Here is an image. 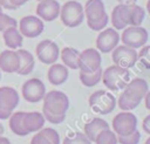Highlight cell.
Masks as SVG:
<instances>
[{
	"mask_svg": "<svg viewBox=\"0 0 150 144\" xmlns=\"http://www.w3.org/2000/svg\"><path fill=\"white\" fill-rule=\"evenodd\" d=\"M101 81L107 89L118 91L123 89L130 81V73L125 68L112 64L102 71Z\"/></svg>",
	"mask_w": 150,
	"mask_h": 144,
	"instance_id": "1",
	"label": "cell"
},
{
	"mask_svg": "<svg viewBox=\"0 0 150 144\" xmlns=\"http://www.w3.org/2000/svg\"><path fill=\"white\" fill-rule=\"evenodd\" d=\"M42 100H43V108H42L43 110L56 116L66 115L69 107V100L64 92L59 90H52L49 92H46Z\"/></svg>",
	"mask_w": 150,
	"mask_h": 144,
	"instance_id": "2",
	"label": "cell"
},
{
	"mask_svg": "<svg viewBox=\"0 0 150 144\" xmlns=\"http://www.w3.org/2000/svg\"><path fill=\"white\" fill-rule=\"evenodd\" d=\"M60 18L66 27H77L84 19L83 6L75 0H69L60 8Z\"/></svg>",
	"mask_w": 150,
	"mask_h": 144,
	"instance_id": "3",
	"label": "cell"
},
{
	"mask_svg": "<svg viewBox=\"0 0 150 144\" xmlns=\"http://www.w3.org/2000/svg\"><path fill=\"white\" fill-rule=\"evenodd\" d=\"M89 105L96 114L108 115L116 107V98L111 92L105 90H97L89 97Z\"/></svg>",
	"mask_w": 150,
	"mask_h": 144,
	"instance_id": "4",
	"label": "cell"
},
{
	"mask_svg": "<svg viewBox=\"0 0 150 144\" xmlns=\"http://www.w3.org/2000/svg\"><path fill=\"white\" fill-rule=\"evenodd\" d=\"M148 30L142 26H129L128 28H124L122 36L120 37L122 40V43L131 47L134 49L142 48L148 42Z\"/></svg>",
	"mask_w": 150,
	"mask_h": 144,
	"instance_id": "5",
	"label": "cell"
},
{
	"mask_svg": "<svg viewBox=\"0 0 150 144\" xmlns=\"http://www.w3.org/2000/svg\"><path fill=\"white\" fill-rule=\"evenodd\" d=\"M123 89L124 90L122 91L121 96H123L127 100H130L131 102H134L138 105L143 101L146 92L149 91V85L144 78L135 77V78L130 80Z\"/></svg>",
	"mask_w": 150,
	"mask_h": 144,
	"instance_id": "6",
	"label": "cell"
},
{
	"mask_svg": "<svg viewBox=\"0 0 150 144\" xmlns=\"http://www.w3.org/2000/svg\"><path fill=\"white\" fill-rule=\"evenodd\" d=\"M137 126V118L130 111H121L112 118V131L116 136H127L132 133Z\"/></svg>",
	"mask_w": 150,
	"mask_h": 144,
	"instance_id": "7",
	"label": "cell"
},
{
	"mask_svg": "<svg viewBox=\"0 0 150 144\" xmlns=\"http://www.w3.org/2000/svg\"><path fill=\"white\" fill-rule=\"evenodd\" d=\"M18 104V91L11 87H0V119H7Z\"/></svg>",
	"mask_w": 150,
	"mask_h": 144,
	"instance_id": "8",
	"label": "cell"
},
{
	"mask_svg": "<svg viewBox=\"0 0 150 144\" xmlns=\"http://www.w3.org/2000/svg\"><path fill=\"white\" fill-rule=\"evenodd\" d=\"M111 59L114 64L125 68V69H130L132 68L136 62H137V52L136 49L128 47L125 44L122 46H116L112 50H111Z\"/></svg>",
	"mask_w": 150,
	"mask_h": 144,
	"instance_id": "9",
	"label": "cell"
},
{
	"mask_svg": "<svg viewBox=\"0 0 150 144\" xmlns=\"http://www.w3.org/2000/svg\"><path fill=\"white\" fill-rule=\"evenodd\" d=\"M101 62H102V59H101L100 52L94 48H87L80 53L77 66L80 71L94 73L101 68Z\"/></svg>",
	"mask_w": 150,
	"mask_h": 144,
	"instance_id": "10",
	"label": "cell"
},
{
	"mask_svg": "<svg viewBox=\"0 0 150 144\" xmlns=\"http://www.w3.org/2000/svg\"><path fill=\"white\" fill-rule=\"evenodd\" d=\"M21 92H22L23 98L27 102L36 103L43 98V96L46 94V87L40 78L33 77L22 84Z\"/></svg>",
	"mask_w": 150,
	"mask_h": 144,
	"instance_id": "11",
	"label": "cell"
},
{
	"mask_svg": "<svg viewBox=\"0 0 150 144\" xmlns=\"http://www.w3.org/2000/svg\"><path fill=\"white\" fill-rule=\"evenodd\" d=\"M38 59L45 64H53L60 56L59 46L52 40H42L35 48Z\"/></svg>",
	"mask_w": 150,
	"mask_h": 144,
	"instance_id": "12",
	"label": "cell"
},
{
	"mask_svg": "<svg viewBox=\"0 0 150 144\" xmlns=\"http://www.w3.org/2000/svg\"><path fill=\"white\" fill-rule=\"evenodd\" d=\"M43 21L35 15L23 16L19 22V32L26 37H36L43 32Z\"/></svg>",
	"mask_w": 150,
	"mask_h": 144,
	"instance_id": "13",
	"label": "cell"
},
{
	"mask_svg": "<svg viewBox=\"0 0 150 144\" xmlns=\"http://www.w3.org/2000/svg\"><path fill=\"white\" fill-rule=\"evenodd\" d=\"M120 42V34L114 28L102 29L96 39V48L101 53H110Z\"/></svg>",
	"mask_w": 150,
	"mask_h": 144,
	"instance_id": "14",
	"label": "cell"
},
{
	"mask_svg": "<svg viewBox=\"0 0 150 144\" xmlns=\"http://www.w3.org/2000/svg\"><path fill=\"white\" fill-rule=\"evenodd\" d=\"M120 11L123 21L125 22L127 26H141L145 16V11L136 4H131V5L120 4Z\"/></svg>",
	"mask_w": 150,
	"mask_h": 144,
	"instance_id": "15",
	"label": "cell"
},
{
	"mask_svg": "<svg viewBox=\"0 0 150 144\" xmlns=\"http://www.w3.org/2000/svg\"><path fill=\"white\" fill-rule=\"evenodd\" d=\"M60 4L56 0H42L36 6V15L41 20L53 21L60 14Z\"/></svg>",
	"mask_w": 150,
	"mask_h": 144,
	"instance_id": "16",
	"label": "cell"
},
{
	"mask_svg": "<svg viewBox=\"0 0 150 144\" xmlns=\"http://www.w3.org/2000/svg\"><path fill=\"white\" fill-rule=\"evenodd\" d=\"M20 67V57L18 52L6 49L0 53V70L6 73H16Z\"/></svg>",
	"mask_w": 150,
	"mask_h": 144,
	"instance_id": "17",
	"label": "cell"
},
{
	"mask_svg": "<svg viewBox=\"0 0 150 144\" xmlns=\"http://www.w3.org/2000/svg\"><path fill=\"white\" fill-rule=\"evenodd\" d=\"M83 13L86 15L87 22H94L102 19L105 13V7L102 0H87L84 5Z\"/></svg>",
	"mask_w": 150,
	"mask_h": 144,
	"instance_id": "18",
	"label": "cell"
},
{
	"mask_svg": "<svg viewBox=\"0 0 150 144\" xmlns=\"http://www.w3.org/2000/svg\"><path fill=\"white\" fill-rule=\"evenodd\" d=\"M69 75L68 68L64 64L61 63H53L50 66V68L48 69V81L53 84V85H60L62 84L64 81H67Z\"/></svg>",
	"mask_w": 150,
	"mask_h": 144,
	"instance_id": "19",
	"label": "cell"
},
{
	"mask_svg": "<svg viewBox=\"0 0 150 144\" xmlns=\"http://www.w3.org/2000/svg\"><path fill=\"white\" fill-rule=\"evenodd\" d=\"M23 125H25V129L27 130L28 133H30V132H38L45 125V117H43L42 114H40L38 111L25 112Z\"/></svg>",
	"mask_w": 150,
	"mask_h": 144,
	"instance_id": "20",
	"label": "cell"
},
{
	"mask_svg": "<svg viewBox=\"0 0 150 144\" xmlns=\"http://www.w3.org/2000/svg\"><path fill=\"white\" fill-rule=\"evenodd\" d=\"M104 129H109V124L102 118H93L90 122L84 124V135L90 142L95 140V137Z\"/></svg>",
	"mask_w": 150,
	"mask_h": 144,
	"instance_id": "21",
	"label": "cell"
},
{
	"mask_svg": "<svg viewBox=\"0 0 150 144\" xmlns=\"http://www.w3.org/2000/svg\"><path fill=\"white\" fill-rule=\"evenodd\" d=\"M5 44L9 49H18L22 46V35L16 27H9L2 32Z\"/></svg>",
	"mask_w": 150,
	"mask_h": 144,
	"instance_id": "22",
	"label": "cell"
},
{
	"mask_svg": "<svg viewBox=\"0 0 150 144\" xmlns=\"http://www.w3.org/2000/svg\"><path fill=\"white\" fill-rule=\"evenodd\" d=\"M18 54H19V57H20V67L18 69V74L20 75H28L33 71L34 69V57L33 55L26 50V49H19L18 50Z\"/></svg>",
	"mask_w": 150,
	"mask_h": 144,
	"instance_id": "23",
	"label": "cell"
},
{
	"mask_svg": "<svg viewBox=\"0 0 150 144\" xmlns=\"http://www.w3.org/2000/svg\"><path fill=\"white\" fill-rule=\"evenodd\" d=\"M23 117H25V111H18L12 114L8 118H9V129L12 130L13 133L18 135V136H26L28 135L27 130L25 129L23 125Z\"/></svg>",
	"mask_w": 150,
	"mask_h": 144,
	"instance_id": "24",
	"label": "cell"
},
{
	"mask_svg": "<svg viewBox=\"0 0 150 144\" xmlns=\"http://www.w3.org/2000/svg\"><path fill=\"white\" fill-rule=\"evenodd\" d=\"M79 55H80V52L71 47H66L60 52V56L63 64L69 69H79V66H77Z\"/></svg>",
	"mask_w": 150,
	"mask_h": 144,
	"instance_id": "25",
	"label": "cell"
},
{
	"mask_svg": "<svg viewBox=\"0 0 150 144\" xmlns=\"http://www.w3.org/2000/svg\"><path fill=\"white\" fill-rule=\"evenodd\" d=\"M102 67L100 69H97L96 71L94 73H83V71H80V81L83 85L86 87H94L96 85L98 82H101V76H102Z\"/></svg>",
	"mask_w": 150,
	"mask_h": 144,
	"instance_id": "26",
	"label": "cell"
},
{
	"mask_svg": "<svg viewBox=\"0 0 150 144\" xmlns=\"http://www.w3.org/2000/svg\"><path fill=\"white\" fill-rule=\"evenodd\" d=\"M95 144H117V136L110 129L102 130L95 137Z\"/></svg>",
	"mask_w": 150,
	"mask_h": 144,
	"instance_id": "27",
	"label": "cell"
},
{
	"mask_svg": "<svg viewBox=\"0 0 150 144\" xmlns=\"http://www.w3.org/2000/svg\"><path fill=\"white\" fill-rule=\"evenodd\" d=\"M111 25H112L114 29H116V30L127 28V25L123 21V18H122V14L120 11V5L114 7V9L111 12Z\"/></svg>",
	"mask_w": 150,
	"mask_h": 144,
	"instance_id": "28",
	"label": "cell"
},
{
	"mask_svg": "<svg viewBox=\"0 0 150 144\" xmlns=\"http://www.w3.org/2000/svg\"><path fill=\"white\" fill-rule=\"evenodd\" d=\"M62 144H91V142L83 132H76L73 136L64 137Z\"/></svg>",
	"mask_w": 150,
	"mask_h": 144,
	"instance_id": "29",
	"label": "cell"
},
{
	"mask_svg": "<svg viewBox=\"0 0 150 144\" xmlns=\"http://www.w3.org/2000/svg\"><path fill=\"white\" fill-rule=\"evenodd\" d=\"M16 26H18V21L14 18L5 14L2 12V8L0 7V32H4L9 27H16Z\"/></svg>",
	"mask_w": 150,
	"mask_h": 144,
	"instance_id": "30",
	"label": "cell"
},
{
	"mask_svg": "<svg viewBox=\"0 0 150 144\" xmlns=\"http://www.w3.org/2000/svg\"><path fill=\"white\" fill-rule=\"evenodd\" d=\"M141 133L138 130H135L132 133L127 136H117V143L120 144H138Z\"/></svg>",
	"mask_w": 150,
	"mask_h": 144,
	"instance_id": "31",
	"label": "cell"
},
{
	"mask_svg": "<svg viewBox=\"0 0 150 144\" xmlns=\"http://www.w3.org/2000/svg\"><path fill=\"white\" fill-rule=\"evenodd\" d=\"M43 136L52 143V144H60V136L56 132V130L52 129V128H42L40 130Z\"/></svg>",
	"mask_w": 150,
	"mask_h": 144,
	"instance_id": "32",
	"label": "cell"
},
{
	"mask_svg": "<svg viewBox=\"0 0 150 144\" xmlns=\"http://www.w3.org/2000/svg\"><path fill=\"white\" fill-rule=\"evenodd\" d=\"M149 50H150V47L149 46H143L139 54H137V59H139L141 63L145 67V68H149L150 66V59H149Z\"/></svg>",
	"mask_w": 150,
	"mask_h": 144,
	"instance_id": "33",
	"label": "cell"
},
{
	"mask_svg": "<svg viewBox=\"0 0 150 144\" xmlns=\"http://www.w3.org/2000/svg\"><path fill=\"white\" fill-rule=\"evenodd\" d=\"M107 23H108V15H107V14H105L102 19H100V20H97V21H94V22H87L88 27H89L90 29L95 30V32H100V30H102V29L107 26Z\"/></svg>",
	"mask_w": 150,
	"mask_h": 144,
	"instance_id": "34",
	"label": "cell"
},
{
	"mask_svg": "<svg viewBox=\"0 0 150 144\" xmlns=\"http://www.w3.org/2000/svg\"><path fill=\"white\" fill-rule=\"evenodd\" d=\"M42 111H43V117H45V121H48L49 123H52V124H60V123H62L63 121H64V118H66V115H63V116H56V115H53V114H49L48 111H46V110H43L42 109Z\"/></svg>",
	"mask_w": 150,
	"mask_h": 144,
	"instance_id": "35",
	"label": "cell"
},
{
	"mask_svg": "<svg viewBox=\"0 0 150 144\" xmlns=\"http://www.w3.org/2000/svg\"><path fill=\"white\" fill-rule=\"evenodd\" d=\"M30 144H52V143H50V142L43 136V133L39 130L38 133H35V135L32 137Z\"/></svg>",
	"mask_w": 150,
	"mask_h": 144,
	"instance_id": "36",
	"label": "cell"
},
{
	"mask_svg": "<svg viewBox=\"0 0 150 144\" xmlns=\"http://www.w3.org/2000/svg\"><path fill=\"white\" fill-rule=\"evenodd\" d=\"M142 126L146 133H150V115H146L144 117V119L142 122Z\"/></svg>",
	"mask_w": 150,
	"mask_h": 144,
	"instance_id": "37",
	"label": "cell"
},
{
	"mask_svg": "<svg viewBox=\"0 0 150 144\" xmlns=\"http://www.w3.org/2000/svg\"><path fill=\"white\" fill-rule=\"evenodd\" d=\"M0 7L5 9H16V7L13 6L9 0H0Z\"/></svg>",
	"mask_w": 150,
	"mask_h": 144,
	"instance_id": "38",
	"label": "cell"
},
{
	"mask_svg": "<svg viewBox=\"0 0 150 144\" xmlns=\"http://www.w3.org/2000/svg\"><path fill=\"white\" fill-rule=\"evenodd\" d=\"M9 1H11V4H12L13 6H15V7L18 8V7H20V6L25 5L28 0H9Z\"/></svg>",
	"mask_w": 150,
	"mask_h": 144,
	"instance_id": "39",
	"label": "cell"
},
{
	"mask_svg": "<svg viewBox=\"0 0 150 144\" xmlns=\"http://www.w3.org/2000/svg\"><path fill=\"white\" fill-rule=\"evenodd\" d=\"M144 101H145V108L148 109V110H150V105H149V100H150V92L148 91L146 92V95L144 96V98H143Z\"/></svg>",
	"mask_w": 150,
	"mask_h": 144,
	"instance_id": "40",
	"label": "cell"
},
{
	"mask_svg": "<svg viewBox=\"0 0 150 144\" xmlns=\"http://www.w3.org/2000/svg\"><path fill=\"white\" fill-rule=\"evenodd\" d=\"M121 5H131V4H136L137 0H117Z\"/></svg>",
	"mask_w": 150,
	"mask_h": 144,
	"instance_id": "41",
	"label": "cell"
},
{
	"mask_svg": "<svg viewBox=\"0 0 150 144\" xmlns=\"http://www.w3.org/2000/svg\"><path fill=\"white\" fill-rule=\"evenodd\" d=\"M0 144H11V142H9L8 138L1 136V137H0Z\"/></svg>",
	"mask_w": 150,
	"mask_h": 144,
	"instance_id": "42",
	"label": "cell"
},
{
	"mask_svg": "<svg viewBox=\"0 0 150 144\" xmlns=\"http://www.w3.org/2000/svg\"><path fill=\"white\" fill-rule=\"evenodd\" d=\"M4 131H5V129H4V125H2V124H0V137L4 135Z\"/></svg>",
	"mask_w": 150,
	"mask_h": 144,
	"instance_id": "43",
	"label": "cell"
},
{
	"mask_svg": "<svg viewBox=\"0 0 150 144\" xmlns=\"http://www.w3.org/2000/svg\"><path fill=\"white\" fill-rule=\"evenodd\" d=\"M145 144H150V138H148V139H146V142H145Z\"/></svg>",
	"mask_w": 150,
	"mask_h": 144,
	"instance_id": "44",
	"label": "cell"
},
{
	"mask_svg": "<svg viewBox=\"0 0 150 144\" xmlns=\"http://www.w3.org/2000/svg\"><path fill=\"white\" fill-rule=\"evenodd\" d=\"M0 78H1V70H0Z\"/></svg>",
	"mask_w": 150,
	"mask_h": 144,
	"instance_id": "45",
	"label": "cell"
},
{
	"mask_svg": "<svg viewBox=\"0 0 150 144\" xmlns=\"http://www.w3.org/2000/svg\"><path fill=\"white\" fill-rule=\"evenodd\" d=\"M36 1H42V0H36Z\"/></svg>",
	"mask_w": 150,
	"mask_h": 144,
	"instance_id": "46",
	"label": "cell"
}]
</instances>
